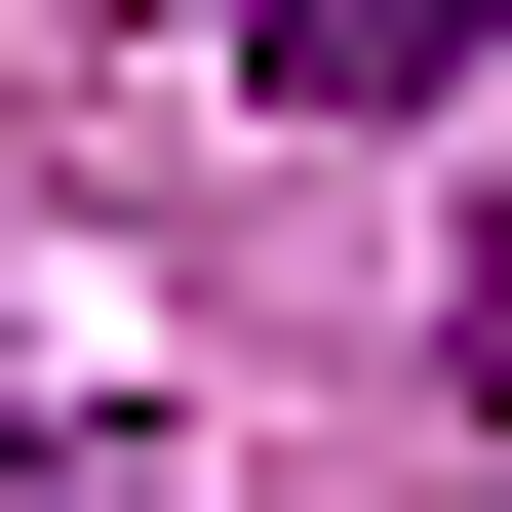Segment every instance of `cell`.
Wrapping results in <instances>:
<instances>
[{
	"label": "cell",
	"instance_id": "6da1fadb",
	"mask_svg": "<svg viewBox=\"0 0 512 512\" xmlns=\"http://www.w3.org/2000/svg\"><path fill=\"white\" fill-rule=\"evenodd\" d=\"M473 40H512V0H237V79H276V119H434Z\"/></svg>",
	"mask_w": 512,
	"mask_h": 512
},
{
	"label": "cell",
	"instance_id": "7a4b0ae2",
	"mask_svg": "<svg viewBox=\"0 0 512 512\" xmlns=\"http://www.w3.org/2000/svg\"><path fill=\"white\" fill-rule=\"evenodd\" d=\"M434 355H473V394H512V197H473V276H434Z\"/></svg>",
	"mask_w": 512,
	"mask_h": 512
},
{
	"label": "cell",
	"instance_id": "3957f363",
	"mask_svg": "<svg viewBox=\"0 0 512 512\" xmlns=\"http://www.w3.org/2000/svg\"><path fill=\"white\" fill-rule=\"evenodd\" d=\"M0 512H79V473H40V394H0Z\"/></svg>",
	"mask_w": 512,
	"mask_h": 512
}]
</instances>
